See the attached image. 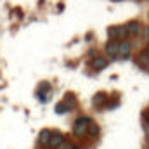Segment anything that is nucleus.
<instances>
[{"mask_svg": "<svg viewBox=\"0 0 149 149\" xmlns=\"http://www.w3.org/2000/svg\"><path fill=\"white\" fill-rule=\"evenodd\" d=\"M127 28L125 24H118V26H109L108 28V38L109 40H123L127 38Z\"/></svg>", "mask_w": 149, "mask_h": 149, "instance_id": "20e7f679", "label": "nucleus"}, {"mask_svg": "<svg viewBox=\"0 0 149 149\" xmlns=\"http://www.w3.org/2000/svg\"><path fill=\"white\" fill-rule=\"evenodd\" d=\"M47 149H56V148H47Z\"/></svg>", "mask_w": 149, "mask_h": 149, "instance_id": "6ab92c4d", "label": "nucleus"}, {"mask_svg": "<svg viewBox=\"0 0 149 149\" xmlns=\"http://www.w3.org/2000/svg\"><path fill=\"white\" fill-rule=\"evenodd\" d=\"M37 99L40 102H47V101H49V97H47L45 92H37Z\"/></svg>", "mask_w": 149, "mask_h": 149, "instance_id": "2eb2a0df", "label": "nucleus"}, {"mask_svg": "<svg viewBox=\"0 0 149 149\" xmlns=\"http://www.w3.org/2000/svg\"><path fill=\"white\" fill-rule=\"evenodd\" d=\"M63 101L70 106V111H74V109H76V106H78V101H76V97H74L73 92H66Z\"/></svg>", "mask_w": 149, "mask_h": 149, "instance_id": "f8f14e48", "label": "nucleus"}, {"mask_svg": "<svg viewBox=\"0 0 149 149\" xmlns=\"http://www.w3.org/2000/svg\"><path fill=\"white\" fill-rule=\"evenodd\" d=\"M130 52H132V42L127 40V38L118 40V54H120V57L127 59V57L130 56Z\"/></svg>", "mask_w": 149, "mask_h": 149, "instance_id": "423d86ee", "label": "nucleus"}, {"mask_svg": "<svg viewBox=\"0 0 149 149\" xmlns=\"http://www.w3.org/2000/svg\"><path fill=\"white\" fill-rule=\"evenodd\" d=\"M49 90H50V83H49V81H42L40 87H38V92H45V94H47Z\"/></svg>", "mask_w": 149, "mask_h": 149, "instance_id": "4468645a", "label": "nucleus"}, {"mask_svg": "<svg viewBox=\"0 0 149 149\" xmlns=\"http://www.w3.org/2000/svg\"><path fill=\"white\" fill-rule=\"evenodd\" d=\"M104 54L109 57V59H116L120 54H118V40H109L106 42L104 45Z\"/></svg>", "mask_w": 149, "mask_h": 149, "instance_id": "0eeeda50", "label": "nucleus"}, {"mask_svg": "<svg viewBox=\"0 0 149 149\" xmlns=\"http://www.w3.org/2000/svg\"><path fill=\"white\" fill-rule=\"evenodd\" d=\"M66 149H81V148H80L78 144H73V142H70V144L66 146Z\"/></svg>", "mask_w": 149, "mask_h": 149, "instance_id": "f3484780", "label": "nucleus"}, {"mask_svg": "<svg viewBox=\"0 0 149 149\" xmlns=\"http://www.w3.org/2000/svg\"><path fill=\"white\" fill-rule=\"evenodd\" d=\"M61 146H66V135L59 130H52L50 139H49V146L47 148H56L59 149Z\"/></svg>", "mask_w": 149, "mask_h": 149, "instance_id": "7ed1b4c3", "label": "nucleus"}, {"mask_svg": "<svg viewBox=\"0 0 149 149\" xmlns=\"http://www.w3.org/2000/svg\"><path fill=\"white\" fill-rule=\"evenodd\" d=\"M135 64H137L141 70H144V71H148L149 73V54H148V50H142V52L137 54V57H135Z\"/></svg>", "mask_w": 149, "mask_h": 149, "instance_id": "6e6552de", "label": "nucleus"}, {"mask_svg": "<svg viewBox=\"0 0 149 149\" xmlns=\"http://www.w3.org/2000/svg\"><path fill=\"white\" fill-rule=\"evenodd\" d=\"M92 118L90 116H78L73 121V135L76 139H83L87 137V132H88V125H90Z\"/></svg>", "mask_w": 149, "mask_h": 149, "instance_id": "f257e3e1", "label": "nucleus"}, {"mask_svg": "<svg viewBox=\"0 0 149 149\" xmlns=\"http://www.w3.org/2000/svg\"><path fill=\"white\" fill-rule=\"evenodd\" d=\"M146 50H148V54H149V43H148V47H146Z\"/></svg>", "mask_w": 149, "mask_h": 149, "instance_id": "a211bd4d", "label": "nucleus"}, {"mask_svg": "<svg viewBox=\"0 0 149 149\" xmlns=\"http://www.w3.org/2000/svg\"><path fill=\"white\" fill-rule=\"evenodd\" d=\"M99 135H101V127H99V123H95V121L92 120V121H90V125H88V132H87V137H90L92 141H95Z\"/></svg>", "mask_w": 149, "mask_h": 149, "instance_id": "9b49d317", "label": "nucleus"}, {"mask_svg": "<svg viewBox=\"0 0 149 149\" xmlns=\"http://www.w3.org/2000/svg\"><path fill=\"white\" fill-rule=\"evenodd\" d=\"M108 101H109L108 92H97V94H94V97H92V106L97 108V109H104L106 104H108Z\"/></svg>", "mask_w": 149, "mask_h": 149, "instance_id": "39448f33", "label": "nucleus"}, {"mask_svg": "<svg viewBox=\"0 0 149 149\" xmlns=\"http://www.w3.org/2000/svg\"><path fill=\"white\" fill-rule=\"evenodd\" d=\"M54 111L57 113V114H66V113H71V111H70V106H68L64 101H59V102L54 106Z\"/></svg>", "mask_w": 149, "mask_h": 149, "instance_id": "ddd939ff", "label": "nucleus"}, {"mask_svg": "<svg viewBox=\"0 0 149 149\" xmlns=\"http://www.w3.org/2000/svg\"><path fill=\"white\" fill-rule=\"evenodd\" d=\"M109 57L104 54V56H95V57H92V61H90V70H94V71H102V70H106L108 66H109Z\"/></svg>", "mask_w": 149, "mask_h": 149, "instance_id": "f03ea898", "label": "nucleus"}, {"mask_svg": "<svg viewBox=\"0 0 149 149\" xmlns=\"http://www.w3.org/2000/svg\"><path fill=\"white\" fill-rule=\"evenodd\" d=\"M125 28H127V35H128V37H137V35L141 33V23H139L137 19L128 21V23L125 24Z\"/></svg>", "mask_w": 149, "mask_h": 149, "instance_id": "1a4fd4ad", "label": "nucleus"}, {"mask_svg": "<svg viewBox=\"0 0 149 149\" xmlns=\"http://www.w3.org/2000/svg\"><path fill=\"white\" fill-rule=\"evenodd\" d=\"M50 134H52V130H49V128H43V130H40V134H38V146H42V148H47L49 146V139H50Z\"/></svg>", "mask_w": 149, "mask_h": 149, "instance_id": "9d476101", "label": "nucleus"}, {"mask_svg": "<svg viewBox=\"0 0 149 149\" xmlns=\"http://www.w3.org/2000/svg\"><path fill=\"white\" fill-rule=\"evenodd\" d=\"M87 56H88V57H95V56H97V49H90V50L87 52Z\"/></svg>", "mask_w": 149, "mask_h": 149, "instance_id": "dca6fc26", "label": "nucleus"}]
</instances>
